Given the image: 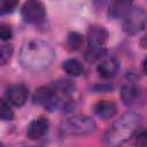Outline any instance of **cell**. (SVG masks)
Returning <instances> with one entry per match:
<instances>
[{
  "instance_id": "9c48e42d",
  "label": "cell",
  "mask_w": 147,
  "mask_h": 147,
  "mask_svg": "<svg viewBox=\"0 0 147 147\" xmlns=\"http://www.w3.org/2000/svg\"><path fill=\"white\" fill-rule=\"evenodd\" d=\"M109 33L107 29L102 25H92L87 30V44L88 47H103L107 42Z\"/></svg>"
},
{
  "instance_id": "8992f818",
  "label": "cell",
  "mask_w": 147,
  "mask_h": 147,
  "mask_svg": "<svg viewBox=\"0 0 147 147\" xmlns=\"http://www.w3.org/2000/svg\"><path fill=\"white\" fill-rule=\"evenodd\" d=\"M33 102L36 105L42 106L48 111L59 109V99L53 86H41L36 90L33 94Z\"/></svg>"
},
{
  "instance_id": "e0dca14e",
  "label": "cell",
  "mask_w": 147,
  "mask_h": 147,
  "mask_svg": "<svg viewBox=\"0 0 147 147\" xmlns=\"http://www.w3.org/2000/svg\"><path fill=\"white\" fill-rule=\"evenodd\" d=\"M133 144L136 147H147V129L139 127L133 134Z\"/></svg>"
},
{
  "instance_id": "2e32d148",
  "label": "cell",
  "mask_w": 147,
  "mask_h": 147,
  "mask_svg": "<svg viewBox=\"0 0 147 147\" xmlns=\"http://www.w3.org/2000/svg\"><path fill=\"white\" fill-rule=\"evenodd\" d=\"M84 42V39H83V36L78 32H70L67 37V46L69 49L71 51H76V49H79L82 47Z\"/></svg>"
},
{
  "instance_id": "d6986e66",
  "label": "cell",
  "mask_w": 147,
  "mask_h": 147,
  "mask_svg": "<svg viewBox=\"0 0 147 147\" xmlns=\"http://www.w3.org/2000/svg\"><path fill=\"white\" fill-rule=\"evenodd\" d=\"M13 55V46L8 44H3L0 48V62L1 64H6Z\"/></svg>"
},
{
  "instance_id": "30bf717a",
  "label": "cell",
  "mask_w": 147,
  "mask_h": 147,
  "mask_svg": "<svg viewBox=\"0 0 147 147\" xmlns=\"http://www.w3.org/2000/svg\"><path fill=\"white\" fill-rule=\"evenodd\" d=\"M49 129V122L45 117H37L34 118L26 129V137L31 140L41 139Z\"/></svg>"
},
{
  "instance_id": "4fadbf2b",
  "label": "cell",
  "mask_w": 147,
  "mask_h": 147,
  "mask_svg": "<svg viewBox=\"0 0 147 147\" xmlns=\"http://www.w3.org/2000/svg\"><path fill=\"white\" fill-rule=\"evenodd\" d=\"M132 6V2L130 1H114L108 8V15L111 18H123Z\"/></svg>"
},
{
  "instance_id": "3957f363",
  "label": "cell",
  "mask_w": 147,
  "mask_h": 147,
  "mask_svg": "<svg viewBox=\"0 0 147 147\" xmlns=\"http://www.w3.org/2000/svg\"><path fill=\"white\" fill-rule=\"evenodd\" d=\"M95 122L86 115H76L61 124V131L65 136H85L95 130Z\"/></svg>"
},
{
  "instance_id": "603a6c76",
  "label": "cell",
  "mask_w": 147,
  "mask_h": 147,
  "mask_svg": "<svg viewBox=\"0 0 147 147\" xmlns=\"http://www.w3.org/2000/svg\"><path fill=\"white\" fill-rule=\"evenodd\" d=\"M142 70H144V72L147 75V56L145 57V60H144V62H142Z\"/></svg>"
},
{
  "instance_id": "8fae6325",
  "label": "cell",
  "mask_w": 147,
  "mask_h": 147,
  "mask_svg": "<svg viewBox=\"0 0 147 147\" xmlns=\"http://www.w3.org/2000/svg\"><path fill=\"white\" fill-rule=\"evenodd\" d=\"M119 68V63L115 57L108 56V57H103L96 65V71L99 74L100 77L105 78V79H109L111 77H114Z\"/></svg>"
},
{
  "instance_id": "cb8c5ba5",
  "label": "cell",
  "mask_w": 147,
  "mask_h": 147,
  "mask_svg": "<svg viewBox=\"0 0 147 147\" xmlns=\"http://www.w3.org/2000/svg\"><path fill=\"white\" fill-rule=\"evenodd\" d=\"M115 147H122V146H121V145H119V146H115Z\"/></svg>"
},
{
  "instance_id": "ffe728a7",
  "label": "cell",
  "mask_w": 147,
  "mask_h": 147,
  "mask_svg": "<svg viewBox=\"0 0 147 147\" xmlns=\"http://www.w3.org/2000/svg\"><path fill=\"white\" fill-rule=\"evenodd\" d=\"M18 5L17 1H11V0H2L0 2V13L3 15V14H9L11 13L16 6Z\"/></svg>"
},
{
  "instance_id": "7402d4cb",
  "label": "cell",
  "mask_w": 147,
  "mask_h": 147,
  "mask_svg": "<svg viewBox=\"0 0 147 147\" xmlns=\"http://www.w3.org/2000/svg\"><path fill=\"white\" fill-rule=\"evenodd\" d=\"M140 46L145 49H147V32L140 38Z\"/></svg>"
},
{
  "instance_id": "ba28073f",
  "label": "cell",
  "mask_w": 147,
  "mask_h": 147,
  "mask_svg": "<svg viewBox=\"0 0 147 147\" xmlns=\"http://www.w3.org/2000/svg\"><path fill=\"white\" fill-rule=\"evenodd\" d=\"M28 96H29V90L23 84L10 85L6 91L7 101L15 107H22L23 105H25Z\"/></svg>"
},
{
  "instance_id": "9a60e30c",
  "label": "cell",
  "mask_w": 147,
  "mask_h": 147,
  "mask_svg": "<svg viewBox=\"0 0 147 147\" xmlns=\"http://www.w3.org/2000/svg\"><path fill=\"white\" fill-rule=\"evenodd\" d=\"M106 55V49L103 47H88L85 52V60L88 62L101 61Z\"/></svg>"
},
{
  "instance_id": "44dd1931",
  "label": "cell",
  "mask_w": 147,
  "mask_h": 147,
  "mask_svg": "<svg viewBox=\"0 0 147 147\" xmlns=\"http://www.w3.org/2000/svg\"><path fill=\"white\" fill-rule=\"evenodd\" d=\"M11 36H13L11 28L9 25H7V24H2L0 26V38H1V40H3V41L9 40L11 38Z\"/></svg>"
},
{
  "instance_id": "277c9868",
  "label": "cell",
  "mask_w": 147,
  "mask_h": 147,
  "mask_svg": "<svg viewBox=\"0 0 147 147\" xmlns=\"http://www.w3.org/2000/svg\"><path fill=\"white\" fill-rule=\"evenodd\" d=\"M147 25V13L142 7L132 6L127 14L122 18L123 31L127 34H137Z\"/></svg>"
},
{
  "instance_id": "5bb4252c",
  "label": "cell",
  "mask_w": 147,
  "mask_h": 147,
  "mask_svg": "<svg viewBox=\"0 0 147 147\" xmlns=\"http://www.w3.org/2000/svg\"><path fill=\"white\" fill-rule=\"evenodd\" d=\"M62 69L64 70V72L67 75H69L71 77H79L84 72L83 64L76 59H69V60L64 61L62 63Z\"/></svg>"
},
{
  "instance_id": "7c38bea8",
  "label": "cell",
  "mask_w": 147,
  "mask_h": 147,
  "mask_svg": "<svg viewBox=\"0 0 147 147\" xmlns=\"http://www.w3.org/2000/svg\"><path fill=\"white\" fill-rule=\"evenodd\" d=\"M93 111L98 117L102 119H109L115 116L117 107L116 103L111 100H100L94 105Z\"/></svg>"
},
{
  "instance_id": "5b68a950",
  "label": "cell",
  "mask_w": 147,
  "mask_h": 147,
  "mask_svg": "<svg viewBox=\"0 0 147 147\" xmlns=\"http://www.w3.org/2000/svg\"><path fill=\"white\" fill-rule=\"evenodd\" d=\"M21 16L24 22L29 24L39 25L46 18V8L42 2L37 0H29L23 3L21 8Z\"/></svg>"
},
{
  "instance_id": "6da1fadb",
  "label": "cell",
  "mask_w": 147,
  "mask_h": 147,
  "mask_svg": "<svg viewBox=\"0 0 147 147\" xmlns=\"http://www.w3.org/2000/svg\"><path fill=\"white\" fill-rule=\"evenodd\" d=\"M18 59L23 68L31 71H40L52 64L55 59V52L47 41L33 38L22 45Z\"/></svg>"
},
{
  "instance_id": "7a4b0ae2",
  "label": "cell",
  "mask_w": 147,
  "mask_h": 147,
  "mask_svg": "<svg viewBox=\"0 0 147 147\" xmlns=\"http://www.w3.org/2000/svg\"><path fill=\"white\" fill-rule=\"evenodd\" d=\"M141 116L134 111H127L123 114L117 121H115L103 136V142L107 146L115 147L122 145L129 138L133 137L139 129Z\"/></svg>"
},
{
  "instance_id": "52a82bcc",
  "label": "cell",
  "mask_w": 147,
  "mask_h": 147,
  "mask_svg": "<svg viewBox=\"0 0 147 147\" xmlns=\"http://www.w3.org/2000/svg\"><path fill=\"white\" fill-rule=\"evenodd\" d=\"M121 99L126 107H138L146 102V94L139 86L125 84L121 90Z\"/></svg>"
},
{
  "instance_id": "d4e9b609",
  "label": "cell",
  "mask_w": 147,
  "mask_h": 147,
  "mask_svg": "<svg viewBox=\"0 0 147 147\" xmlns=\"http://www.w3.org/2000/svg\"><path fill=\"white\" fill-rule=\"evenodd\" d=\"M30 147H32V146H30Z\"/></svg>"
},
{
  "instance_id": "ac0fdd59",
  "label": "cell",
  "mask_w": 147,
  "mask_h": 147,
  "mask_svg": "<svg viewBox=\"0 0 147 147\" xmlns=\"http://www.w3.org/2000/svg\"><path fill=\"white\" fill-rule=\"evenodd\" d=\"M9 105L10 103L3 99L0 101V117L2 121H11L14 117V113Z\"/></svg>"
}]
</instances>
